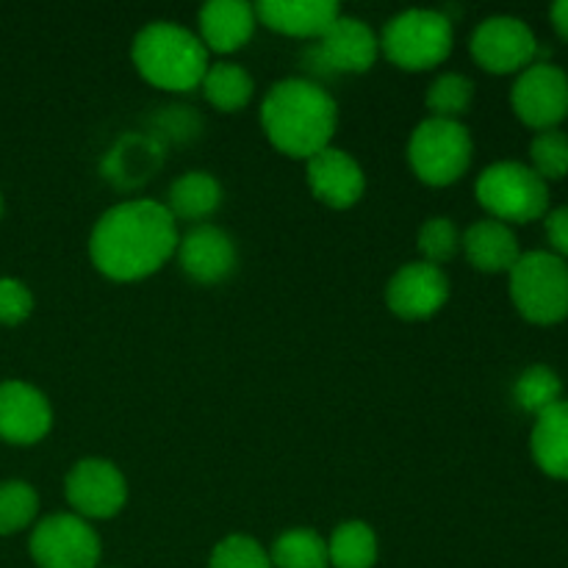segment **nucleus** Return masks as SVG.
I'll return each mask as SVG.
<instances>
[{"label":"nucleus","mask_w":568,"mask_h":568,"mask_svg":"<svg viewBox=\"0 0 568 568\" xmlns=\"http://www.w3.org/2000/svg\"><path fill=\"white\" fill-rule=\"evenodd\" d=\"M178 250V227L166 205L131 200L105 211L89 236L94 270L116 283L155 275Z\"/></svg>","instance_id":"1"},{"label":"nucleus","mask_w":568,"mask_h":568,"mask_svg":"<svg viewBox=\"0 0 568 568\" xmlns=\"http://www.w3.org/2000/svg\"><path fill=\"white\" fill-rule=\"evenodd\" d=\"M261 125L283 155L308 161L320 150L331 148L338 125L336 100L320 83L286 78L266 92L261 103Z\"/></svg>","instance_id":"2"},{"label":"nucleus","mask_w":568,"mask_h":568,"mask_svg":"<svg viewBox=\"0 0 568 568\" xmlns=\"http://www.w3.org/2000/svg\"><path fill=\"white\" fill-rule=\"evenodd\" d=\"M131 59L150 87L166 92L200 87L211 67L209 50L197 33L178 22H150L142 28L131 44Z\"/></svg>","instance_id":"3"},{"label":"nucleus","mask_w":568,"mask_h":568,"mask_svg":"<svg viewBox=\"0 0 568 568\" xmlns=\"http://www.w3.org/2000/svg\"><path fill=\"white\" fill-rule=\"evenodd\" d=\"M453 20L442 11L410 9L394 17L381 39V50L394 67L425 72L444 64L453 53Z\"/></svg>","instance_id":"4"},{"label":"nucleus","mask_w":568,"mask_h":568,"mask_svg":"<svg viewBox=\"0 0 568 568\" xmlns=\"http://www.w3.org/2000/svg\"><path fill=\"white\" fill-rule=\"evenodd\" d=\"M510 275V300L527 322L555 325L568 316V264L560 255L521 253Z\"/></svg>","instance_id":"5"},{"label":"nucleus","mask_w":568,"mask_h":568,"mask_svg":"<svg viewBox=\"0 0 568 568\" xmlns=\"http://www.w3.org/2000/svg\"><path fill=\"white\" fill-rule=\"evenodd\" d=\"M477 203L499 222H532L547 214L549 186L536 170L519 161H497L475 183Z\"/></svg>","instance_id":"6"},{"label":"nucleus","mask_w":568,"mask_h":568,"mask_svg":"<svg viewBox=\"0 0 568 568\" xmlns=\"http://www.w3.org/2000/svg\"><path fill=\"white\" fill-rule=\"evenodd\" d=\"M471 136L458 120L427 116L414 128L408 142V164L427 186L444 189L466 175L471 164Z\"/></svg>","instance_id":"7"},{"label":"nucleus","mask_w":568,"mask_h":568,"mask_svg":"<svg viewBox=\"0 0 568 568\" xmlns=\"http://www.w3.org/2000/svg\"><path fill=\"white\" fill-rule=\"evenodd\" d=\"M28 549L39 568H98L103 547L87 519L75 514H53L33 527Z\"/></svg>","instance_id":"8"},{"label":"nucleus","mask_w":568,"mask_h":568,"mask_svg":"<svg viewBox=\"0 0 568 568\" xmlns=\"http://www.w3.org/2000/svg\"><path fill=\"white\" fill-rule=\"evenodd\" d=\"M64 497L81 519H114L128 503V483L111 460L83 458L67 475Z\"/></svg>","instance_id":"9"},{"label":"nucleus","mask_w":568,"mask_h":568,"mask_svg":"<svg viewBox=\"0 0 568 568\" xmlns=\"http://www.w3.org/2000/svg\"><path fill=\"white\" fill-rule=\"evenodd\" d=\"M510 103L525 125L549 131L568 116V75L549 61H532L516 78Z\"/></svg>","instance_id":"10"},{"label":"nucleus","mask_w":568,"mask_h":568,"mask_svg":"<svg viewBox=\"0 0 568 568\" xmlns=\"http://www.w3.org/2000/svg\"><path fill=\"white\" fill-rule=\"evenodd\" d=\"M471 55L477 64L497 75L527 70L538 53L536 33L525 20L508 14H497L483 20L471 33Z\"/></svg>","instance_id":"11"},{"label":"nucleus","mask_w":568,"mask_h":568,"mask_svg":"<svg viewBox=\"0 0 568 568\" xmlns=\"http://www.w3.org/2000/svg\"><path fill=\"white\" fill-rule=\"evenodd\" d=\"M449 300V281L442 266L414 261L399 266L386 286V305L394 316L422 322L436 316Z\"/></svg>","instance_id":"12"},{"label":"nucleus","mask_w":568,"mask_h":568,"mask_svg":"<svg viewBox=\"0 0 568 568\" xmlns=\"http://www.w3.org/2000/svg\"><path fill=\"white\" fill-rule=\"evenodd\" d=\"M53 427V408L39 388L22 381L0 383V438L9 444L42 442Z\"/></svg>","instance_id":"13"},{"label":"nucleus","mask_w":568,"mask_h":568,"mask_svg":"<svg viewBox=\"0 0 568 568\" xmlns=\"http://www.w3.org/2000/svg\"><path fill=\"white\" fill-rule=\"evenodd\" d=\"M175 253L181 270L203 286L227 281L236 270V244L222 227L209 225V222L194 225L186 236L178 239Z\"/></svg>","instance_id":"14"},{"label":"nucleus","mask_w":568,"mask_h":568,"mask_svg":"<svg viewBox=\"0 0 568 568\" xmlns=\"http://www.w3.org/2000/svg\"><path fill=\"white\" fill-rule=\"evenodd\" d=\"M308 186L327 209H353L366 192V178L358 161L338 148H325L305 161Z\"/></svg>","instance_id":"15"},{"label":"nucleus","mask_w":568,"mask_h":568,"mask_svg":"<svg viewBox=\"0 0 568 568\" xmlns=\"http://www.w3.org/2000/svg\"><path fill=\"white\" fill-rule=\"evenodd\" d=\"M255 17L275 33L322 39L342 17V9L333 0H261L255 6Z\"/></svg>","instance_id":"16"},{"label":"nucleus","mask_w":568,"mask_h":568,"mask_svg":"<svg viewBox=\"0 0 568 568\" xmlns=\"http://www.w3.org/2000/svg\"><path fill=\"white\" fill-rule=\"evenodd\" d=\"M381 39L358 17H338L320 39V55L333 72H366L375 67Z\"/></svg>","instance_id":"17"},{"label":"nucleus","mask_w":568,"mask_h":568,"mask_svg":"<svg viewBox=\"0 0 568 568\" xmlns=\"http://www.w3.org/2000/svg\"><path fill=\"white\" fill-rule=\"evenodd\" d=\"M258 17L244 0H211L200 9V42L209 53H236L253 39Z\"/></svg>","instance_id":"18"},{"label":"nucleus","mask_w":568,"mask_h":568,"mask_svg":"<svg viewBox=\"0 0 568 568\" xmlns=\"http://www.w3.org/2000/svg\"><path fill=\"white\" fill-rule=\"evenodd\" d=\"M460 247H464L469 264L480 272H510L521 255L516 233L505 222L491 220V216L475 222L464 233Z\"/></svg>","instance_id":"19"},{"label":"nucleus","mask_w":568,"mask_h":568,"mask_svg":"<svg viewBox=\"0 0 568 568\" xmlns=\"http://www.w3.org/2000/svg\"><path fill=\"white\" fill-rule=\"evenodd\" d=\"M532 458L549 477L568 480V399L538 414L530 436Z\"/></svg>","instance_id":"20"},{"label":"nucleus","mask_w":568,"mask_h":568,"mask_svg":"<svg viewBox=\"0 0 568 568\" xmlns=\"http://www.w3.org/2000/svg\"><path fill=\"white\" fill-rule=\"evenodd\" d=\"M222 205V186L211 172H183L166 194V211L172 220L200 222L209 220Z\"/></svg>","instance_id":"21"},{"label":"nucleus","mask_w":568,"mask_h":568,"mask_svg":"<svg viewBox=\"0 0 568 568\" xmlns=\"http://www.w3.org/2000/svg\"><path fill=\"white\" fill-rule=\"evenodd\" d=\"M203 94L214 109L220 111H239L253 100L255 83L244 67L233 64V61H216L205 70L203 75Z\"/></svg>","instance_id":"22"},{"label":"nucleus","mask_w":568,"mask_h":568,"mask_svg":"<svg viewBox=\"0 0 568 568\" xmlns=\"http://www.w3.org/2000/svg\"><path fill=\"white\" fill-rule=\"evenodd\" d=\"M333 568H372L377 564V536L364 521H344L327 541Z\"/></svg>","instance_id":"23"},{"label":"nucleus","mask_w":568,"mask_h":568,"mask_svg":"<svg viewBox=\"0 0 568 568\" xmlns=\"http://www.w3.org/2000/svg\"><path fill=\"white\" fill-rule=\"evenodd\" d=\"M272 568H327V541L316 530L297 527L272 544Z\"/></svg>","instance_id":"24"},{"label":"nucleus","mask_w":568,"mask_h":568,"mask_svg":"<svg viewBox=\"0 0 568 568\" xmlns=\"http://www.w3.org/2000/svg\"><path fill=\"white\" fill-rule=\"evenodd\" d=\"M475 100V83L460 72H444L427 89V111L436 120H458Z\"/></svg>","instance_id":"25"},{"label":"nucleus","mask_w":568,"mask_h":568,"mask_svg":"<svg viewBox=\"0 0 568 568\" xmlns=\"http://www.w3.org/2000/svg\"><path fill=\"white\" fill-rule=\"evenodd\" d=\"M560 394H564V383L555 375V369L549 366H530L519 375L514 386L516 403L521 405L530 414H544L547 408H552L555 403H560Z\"/></svg>","instance_id":"26"},{"label":"nucleus","mask_w":568,"mask_h":568,"mask_svg":"<svg viewBox=\"0 0 568 568\" xmlns=\"http://www.w3.org/2000/svg\"><path fill=\"white\" fill-rule=\"evenodd\" d=\"M39 514V497L33 486L22 480L0 483V536L26 530Z\"/></svg>","instance_id":"27"},{"label":"nucleus","mask_w":568,"mask_h":568,"mask_svg":"<svg viewBox=\"0 0 568 568\" xmlns=\"http://www.w3.org/2000/svg\"><path fill=\"white\" fill-rule=\"evenodd\" d=\"M532 170L544 181H560L568 175V136L558 128L538 131L530 144Z\"/></svg>","instance_id":"28"},{"label":"nucleus","mask_w":568,"mask_h":568,"mask_svg":"<svg viewBox=\"0 0 568 568\" xmlns=\"http://www.w3.org/2000/svg\"><path fill=\"white\" fill-rule=\"evenodd\" d=\"M419 253L425 255V264L442 266L449 258H455V253L460 250V236L458 227L447 216H433L425 225L419 227Z\"/></svg>","instance_id":"29"},{"label":"nucleus","mask_w":568,"mask_h":568,"mask_svg":"<svg viewBox=\"0 0 568 568\" xmlns=\"http://www.w3.org/2000/svg\"><path fill=\"white\" fill-rule=\"evenodd\" d=\"M209 568H272V560L255 538L227 536L211 552Z\"/></svg>","instance_id":"30"},{"label":"nucleus","mask_w":568,"mask_h":568,"mask_svg":"<svg viewBox=\"0 0 568 568\" xmlns=\"http://www.w3.org/2000/svg\"><path fill=\"white\" fill-rule=\"evenodd\" d=\"M33 311L31 288L14 277H0V325H22Z\"/></svg>","instance_id":"31"},{"label":"nucleus","mask_w":568,"mask_h":568,"mask_svg":"<svg viewBox=\"0 0 568 568\" xmlns=\"http://www.w3.org/2000/svg\"><path fill=\"white\" fill-rule=\"evenodd\" d=\"M547 236H549V244H552L560 255H568V205H560V209L549 211Z\"/></svg>","instance_id":"32"},{"label":"nucleus","mask_w":568,"mask_h":568,"mask_svg":"<svg viewBox=\"0 0 568 568\" xmlns=\"http://www.w3.org/2000/svg\"><path fill=\"white\" fill-rule=\"evenodd\" d=\"M552 26L560 37L568 39V0H558L552 6Z\"/></svg>","instance_id":"33"},{"label":"nucleus","mask_w":568,"mask_h":568,"mask_svg":"<svg viewBox=\"0 0 568 568\" xmlns=\"http://www.w3.org/2000/svg\"><path fill=\"white\" fill-rule=\"evenodd\" d=\"M0 214H3V197H0Z\"/></svg>","instance_id":"34"}]
</instances>
